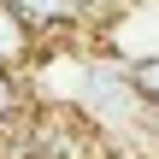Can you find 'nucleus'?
Returning a JSON list of instances; mask_svg holds the SVG:
<instances>
[{"mask_svg":"<svg viewBox=\"0 0 159 159\" xmlns=\"http://www.w3.org/2000/svg\"><path fill=\"white\" fill-rule=\"evenodd\" d=\"M0 136H6V124H0Z\"/></svg>","mask_w":159,"mask_h":159,"instance_id":"423d86ee","label":"nucleus"},{"mask_svg":"<svg viewBox=\"0 0 159 159\" xmlns=\"http://www.w3.org/2000/svg\"><path fill=\"white\" fill-rule=\"evenodd\" d=\"M83 6V18H118V6H130V0H77Z\"/></svg>","mask_w":159,"mask_h":159,"instance_id":"39448f33","label":"nucleus"},{"mask_svg":"<svg viewBox=\"0 0 159 159\" xmlns=\"http://www.w3.org/2000/svg\"><path fill=\"white\" fill-rule=\"evenodd\" d=\"M24 118H30V94H24L18 71L0 65V124H24Z\"/></svg>","mask_w":159,"mask_h":159,"instance_id":"7ed1b4c3","label":"nucleus"},{"mask_svg":"<svg viewBox=\"0 0 159 159\" xmlns=\"http://www.w3.org/2000/svg\"><path fill=\"white\" fill-rule=\"evenodd\" d=\"M35 53H41V30H35V24L12 6V0H0V65L24 71Z\"/></svg>","mask_w":159,"mask_h":159,"instance_id":"f257e3e1","label":"nucleus"},{"mask_svg":"<svg viewBox=\"0 0 159 159\" xmlns=\"http://www.w3.org/2000/svg\"><path fill=\"white\" fill-rule=\"evenodd\" d=\"M12 6H18V12H24V18L41 30V35H53V30H71V24H89L77 0H12Z\"/></svg>","mask_w":159,"mask_h":159,"instance_id":"f03ea898","label":"nucleus"},{"mask_svg":"<svg viewBox=\"0 0 159 159\" xmlns=\"http://www.w3.org/2000/svg\"><path fill=\"white\" fill-rule=\"evenodd\" d=\"M130 83H136V94L159 112V53H148V59H136V65H130Z\"/></svg>","mask_w":159,"mask_h":159,"instance_id":"20e7f679","label":"nucleus"}]
</instances>
